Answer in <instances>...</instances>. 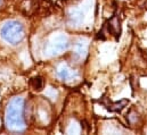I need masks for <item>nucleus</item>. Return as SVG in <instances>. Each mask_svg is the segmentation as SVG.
I'll use <instances>...</instances> for the list:
<instances>
[{
  "label": "nucleus",
  "mask_w": 147,
  "mask_h": 135,
  "mask_svg": "<svg viewBox=\"0 0 147 135\" xmlns=\"http://www.w3.org/2000/svg\"><path fill=\"white\" fill-rule=\"evenodd\" d=\"M127 103H128L127 100H123V101L119 102V103H113L112 106H109L107 108H109V110H111V111H117V110H121Z\"/></svg>",
  "instance_id": "nucleus-2"
},
{
  "label": "nucleus",
  "mask_w": 147,
  "mask_h": 135,
  "mask_svg": "<svg viewBox=\"0 0 147 135\" xmlns=\"http://www.w3.org/2000/svg\"><path fill=\"white\" fill-rule=\"evenodd\" d=\"M32 82H34V89L36 90H40L41 89V86H42V80L40 78V77H36V78H33L32 80Z\"/></svg>",
  "instance_id": "nucleus-3"
},
{
  "label": "nucleus",
  "mask_w": 147,
  "mask_h": 135,
  "mask_svg": "<svg viewBox=\"0 0 147 135\" xmlns=\"http://www.w3.org/2000/svg\"><path fill=\"white\" fill-rule=\"evenodd\" d=\"M105 26H106V29H107V32H109L111 35L115 36L116 39L119 37L120 32H121V25H120V19H119V17H117L116 15H114V16L111 18L110 21L105 24Z\"/></svg>",
  "instance_id": "nucleus-1"
}]
</instances>
